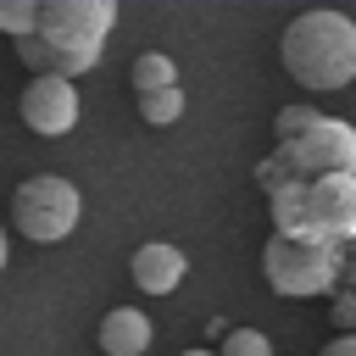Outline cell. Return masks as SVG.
I'll list each match as a JSON object with an SVG mask.
<instances>
[{
    "instance_id": "cell-2",
    "label": "cell",
    "mask_w": 356,
    "mask_h": 356,
    "mask_svg": "<svg viewBox=\"0 0 356 356\" xmlns=\"http://www.w3.org/2000/svg\"><path fill=\"white\" fill-rule=\"evenodd\" d=\"M278 61L300 89L334 95L356 83V22L345 11H300L278 39Z\"/></svg>"
},
{
    "instance_id": "cell-17",
    "label": "cell",
    "mask_w": 356,
    "mask_h": 356,
    "mask_svg": "<svg viewBox=\"0 0 356 356\" xmlns=\"http://www.w3.org/2000/svg\"><path fill=\"white\" fill-rule=\"evenodd\" d=\"M317 356H356V334H339L334 345H323Z\"/></svg>"
},
{
    "instance_id": "cell-5",
    "label": "cell",
    "mask_w": 356,
    "mask_h": 356,
    "mask_svg": "<svg viewBox=\"0 0 356 356\" xmlns=\"http://www.w3.org/2000/svg\"><path fill=\"white\" fill-rule=\"evenodd\" d=\"M289 156V167L312 184V178H334V172H356V128L345 117H317L295 145H278Z\"/></svg>"
},
{
    "instance_id": "cell-1",
    "label": "cell",
    "mask_w": 356,
    "mask_h": 356,
    "mask_svg": "<svg viewBox=\"0 0 356 356\" xmlns=\"http://www.w3.org/2000/svg\"><path fill=\"white\" fill-rule=\"evenodd\" d=\"M117 6L111 0H39V28L17 39V56L33 67V78H83L106 39H111Z\"/></svg>"
},
{
    "instance_id": "cell-12",
    "label": "cell",
    "mask_w": 356,
    "mask_h": 356,
    "mask_svg": "<svg viewBox=\"0 0 356 356\" xmlns=\"http://www.w3.org/2000/svg\"><path fill=\"white\" fill-rule=\"evenodd\" d=\"M139 117H145L150 128L178 122V117H184V83H178V89H156V95H139Z\"/></svg>"
},
{
    "instance_id": "cell-7",
    "label": "cell",
    "mask_w": 356,
    "mask_h": 356,
    "mask_svg": "<svg viewBox=\"0 0 356 356\" xmlns=\"http://www.w3.org/2000/svg\"><path fill=\"white\" fill-rule=\"evenodd\" d=\"M17 111H22V122L39 134V139H61V134H72L78 128V83H67V78H33L28 89H22V100H17Z\"/></svg>"
},
{
    "instance_id": "cell-15",
    "label": "cell",
    "mask_w": 356,
    "mask_h": 356,
    "mask_svg": "<svg viewBox=\"0 0 356 356\" xmlns=\"http://www.w3.org/2000/svg\"><path fill=\"white\" fill-rule=\"evenodd\" d=\"M317 117H323L317 106H284V111L273 117V139H278V145H295V139H300Z\"/></svg>"
},
{
    "instance_id": "cell-20",
    "label": "cell",
    "mask_w": 356,
    "mask_h": 356,
    "mask_svg": "<svg viewBox=\"0 0 356 356\" xmlns=\"http://www.w3.org/2000/svg\"><path fill=\"white\" fill-rule=\"evenodd\" d=\"M184 356H217V350H184Z\"/></svg>"
},
{
    "instance_id": "cell-4",
    "label": "cell",
    "mask_w": 356,
    "mask_h": 356,
    "mask_svg": "<svg viewBox=\"0 0 356 356\" xmlns=\"http://www.w3.org/2000/svg\"><path fill=\"white\" fill-rule=\"evenodd\" d=\"M78 217H83V195H78V184L56 178V172H39V178L17 184V195H11V222L33 245L67 239L78 228Z\"/></svg>"
},
{
    "instance_id": "cell-13",
    "label": "cell",
    "mask_w": 356,
    "mask_h": 356,
    "mask_svg": "<svg viewBox=\"0 0 356 356\" xmlns=\"http://www.w3.org/2000/svg\"><path fill=\"white\" fill-rule=\"evenodd\" d=\"M256 184H261V195H273V189H284V184H306L295 167H289V156L273 145V156H261L256 161Z\"/></svg>"
},
{
    "instance_id": "cell-14",
    "label": "cell",
    "mask_w": 356,
    "mask_h": 356,
    "mask_svg": "<svg viewBox=\"0 0 356 356\" xmlns=\"http://www.w3.org/2000/svg\"><path fill=\"white\" fill-rule=\"evenodd\" d=\"M39 28V0H0V33L28 39Z\"/></svg>"
},
{
    "instance_id": "cell-19",
    "label": "cell",
    "mask_w": 356,
    "mask_h": 356,
    "mask_svg": "<svg viewBox=\"0 0 356 356\" xmlns=\"http://www.w3.org/2000/svg\"><path fill=\"white\" fill-rule=\"evenodd\" d=\"M6 261H11V239H6V228H0V273H6Z\"/></svg>"
},
{
    "instance_id": "cell-16",
    "label": "cell",
    "mask_w": 356,
    "mask_h": 356,
    "mask_svg": "<svg viewBox=\"0 0 356 356\" xmlns=\"http://www.w3.org/2000/svg\"><path fill=\"white\" fill-rule=\"evenodd\" d=\"M217 356H278V350H273V339H267L261 328H234V334L217 345Z\"/></svg>"
},
{
    "instance_id": "cell-9",
    "label": "cell",
    "mask_w": 356,
    "mask_h": 356,
    "mask_svg": "<svg viewBox=\"0 0 356 356\" xmlns=\"http://www.w3.org/2000/svg\"><path fill=\"white\" fill-rule=\"evenodd\" d=\"M150 339H156V328H150V317L139 306H111L100 317V350L106 356H145Z\"/></svg>"
},
{
    "instance_id": "cell-3",
    "label": "cell",
    "mask_w": 356,
    "mask_h": 356,
    "mask_svg": "<svg viewBox=\"0 0 356 356\" xmlns=\"http://www.w3.org/2000/svg\"><path fill=\"white\" fill-rule=\"evenodd\" d=\"M345 273V250L317 234H273L261 245V278L278 295H328Z\"/></svg>"
},
{
    "instance_id": "cell-8",
    "label": "cell",
    "mask_w": 356,
    "mask_h": 356,
    "mask_svg": "<svg viewBox=\"0 0 356 356\" xmlns=\"http://www.w3.org/2000/svg\"><path fill=\"white\" fill-rule=\"evenodd\" d=\"M128 273H134V284H139L145 295H172V289L184 284V273H189V256H184L178 245H167V239H150V245L134 250Z\"/></svg>"
},
{
    "instance_id": "cell-18",
    "label": "cell",
    "mask_w": 356,
    "mask_h": 356,
    "mask_svg": "<svg viewBox=\"0 0 356 356\" xmlns=\"http://www.w3.org/2000/svg\"><path fill=\"white\" fill-rule=\"evenodd\" d=\"M339 323H356V295H345V300H339Z\"/></svg>"
},
{
    "instance_id": "cell-10",
    "label": "cell",
    "mask_w": 356,
    "mask_h": 356,
    "mask_svg": "<svg viewBox=\"0 0 356 356\" xmlns=\"http://www.w3.org/2000/svg\"><path fill=\"white\" fill-rule=\"evenodd\" d=\"M267 211H273V234H312L306 222V184H284L267 195Z\"/></svg>"
},
{
    "instance_id": "cell-6",
    "label": "cell",
    "mask_w": 356,
    "mask_h": 356,
    "mask_svg": "<svg viewBox=\"0 0 356 356\" xmlns=\"http://www.w3.org/2000/svg\"><path fill=\"white\" fill-rule=\"evenodd\" d=\"M306 222L317 239H356V172H334V178H312L306 184Z\"/></svg>"
},
{
    "instance_id": "cell-11",
    "label": "cell",
    "mask_w": 356,
    "mask_h": 356,
    "mask_svg": "<svg viewBox=\"0 0 356 356\" xmlns=\"http://www.w3.org/2000/svg\"><path fill=\"white\" fill-rule=\"evenodd\" d=\"M134 95H156V89H178V67H172V56L167 50H145V56H134Z\"/></svg>"
}]
</instances>
